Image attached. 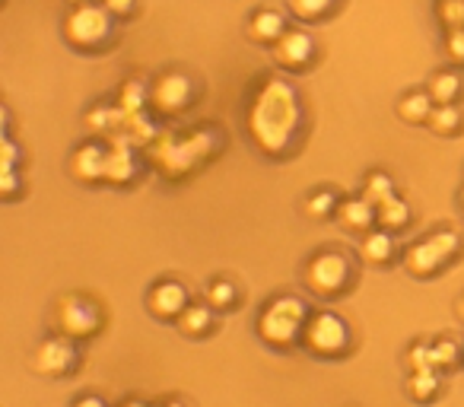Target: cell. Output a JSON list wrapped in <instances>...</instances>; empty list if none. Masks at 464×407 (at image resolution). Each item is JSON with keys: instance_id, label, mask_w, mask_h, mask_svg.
<instances>
[{"instance_id": "13", "label": "cell", "mask_w": 464, "mask_h": 407, "mask_svg": "<svg viewBox=\"0 0 464 407\" xmlns=\"http://www.w3.org/2000/svg\"><path fill=\"white\" fill-rule=\"evenodd\" d=\"M334 220L341 223V229H347V233L362 236L375 227V204L362 198V194H350V198H343L341 204H337Z\"/></svg>"}, {"instance_id": "25", "label": "cell", "mask_w": 464, "mask_h": 407, "mask_svg": "<svg viewBox=\"0 0 464 407\" xmlns=\"http://www.w3.org/2000/svg\"><path fill=\"white\" fill-rule=\"evenodd\" d=\"M134 172H137V162L130 150H109V175L105 179L115 181V185H124V181L134 179Z\"/></svg>"}, {"instance_id": "20", "label": "cell", "mask_w": 464, "mask_h": 407, "mask_svg": "<svg viewBox=\"0 0 464 407\" xmlns=\"http://www.w3.org/2000/svg\"><path fill=\"white\" fill-rule=\"evenodd\" d=\"M439 392H442V379H439L436 366L413 369L411 379H407V394H411L417 404H426V401L439 398Z\"/></svg>"}, {"instance_id": "18", "label": "cell", "mask_w": 464, "mask_h": 407, "mask_svg": "<svg viewBox=\"0 0 464 407\" xmlns=\"http://www.w3.org/2000/svg\"><path fill=\"white\" fill-rule=\"evenodd\" d=\"M411 204H407L404 198H398V194H392L388 200H382L379 208H375V227L388 229V233H398V229H404L407 223H411Z\"/></svg>"}, {"instance_id": "10", "label": "cell", "mask_w": 464, "mask_h": 407, "mask_svg": "<svg viewBox=\"0 0 464 407\" xmlns=\"http://www.w3.org/2000/svg\"><path fill=\"white\" fill-rule=\"evenodd\" d=\"M271 52H274V64L286 73H299L305 67H312V61L318 54L315 39L309 33H303V29H286L284 39L277 45H271Z\"/></svg>"}, {"instance_id": "28", "label": "cell", "mask_w": 464, "mask_h": 407, "mask_svg": "<svg viewBox=\"0 0 464 407\" xmlns=\"http://www.w3.org/2000/svg\"><path fill=\"white\" fill-rule=\"evenodd\" d=\"M432 356H436V369H455L461 363V347L451 337H439L432 344Z\"/></svg>"}, {"instance_id": "11", "label": "cell", "mask_w": 464, "mask_h": 407, "mask_svg": "<svg viewBox=\"0 0 464 407\" xmlns=\"http://www.w3.org/2000/svg\"><path fill=\"white\" fill-rule=\"evenodd\" d=\"M188 290L179 280H160L153 290L147 293V309L153 312V318L160 322H179V315L188 309Z\"/></svg>"}, {"instance_id": "15", "label": "cell", "mask_w": 464, "mask_h": 407, "mask_svg": "<svg viewBox=\"0 0 464 407\" xmlns=\"http://www.w3.org/2000/svg\"><path fill=\"white\" fill-rule=\"evenodd\" d=\"M394 255H398V246H394V233H388V229H369V233H362V242H360V258L366 261V265L372 267H385L394 261Z\"/></svg>"}, {"instance_id": "31", "label": "cell", "mask_w": 464, "mask_h": 407, "mask_svg": "<svg viewBox=\"0 0 464 407\" xmlns=\"http://www.w3.org/2000/svg\"><path fill=\"white\" fill-rule=\"evenodd\" d=\"M99 4H102L115 20H128V16L137 10V0H99Z\"/></svg>"}, {"instance_id": "23", "label": "cell", "mask_w": 464, "mask_h": 407, "mask_svg": "<svg viewBox=\"0 0 464 407\" xmlns=\"http://www.w3.org/2000/svg\"><path fill=\"white\" fill-rule=\"evenodd\" d=\"M204 299H207V305H213L217 312H226V309H236V303H239V290H236L232 280L217 277L210 286H207Z\"/></svg>"}, {"instance_id": "17", "label": "cell", "mask_w": 464, "mask_h": 407, "mask_svg": "<svg viewBox=\"0 0 464 407\" xmlns=\"http://www.w3.org/2000/svg\"><path fill=\"white\" fill-rule=\"evenodd\" d=\"M432 109H436V102H432V96L426 90L404 92V96L398 99V118L407 124H426L432 115Z\"/></svg>"}, {"instance_id": "12", "label": "cell", "mask_w": 464, "mask_h": 407, "mask_svg": "<svg viewBox=\"0 0 464 407\" xmlns=\"http://www.w3.org/2000/svg\"><path fill=\"white\" fill-rule=\"evenodd\" d=\"M71 172L77 181H83V185H96V181H102L105 175H109V150L102 147V143H83V147L73 150L71 156Z\"/></svg>"}, {"instance_id": "37", "label": "cell", "mask_w": 464, "mask_h": 407, "mask_svg": "<svg viewBox=\"0 0 464 407\" xmlns=\"http://www.w3.org/2000/svg\"><path fill=\"white\" fill-rule=\"evenodd\" d=\"M461 200H464V191H461Z\"/></svg>"}, {"instance_id": "7", "label": "cell", "mask_w": 464, "mask_h": 407, "mask_svg": "<svg viewBox=\"0 0 464 407\" xmlns=\"http://www.w3.org/2000/svg\"><path fill=\"white\" fill-rule=\"evenodd\" d=\"M99 322H102V315H99L96 303L77 296V293H64L52 309V325L58 328V334L71 337V341L92 337L99 331Z\"/></svg>"}, {"instance_id": "36", "label": "cell", "mask_w": 464, "mask_h": 407, "mask_svg": "<svg viewBox=\"0 0 464 407\" xmlns=\"http://www.w3.org/2000/svg\"><path fill=\"white\" fill-rule=\"evenodd\" d=\"M162 407H185V404H179V401H169V404H162Z\"/></svg>"}, {"instance_id": "16", "label": "cell", "mask_w": 464, "mask_h": 407, "mask_svg": "<svg viewBox=\"0 0 464 407\" xmlns=\"http://www.w3.org/2000/svg\"><path fill=\"white\" fill-rule=\"evenodd\" d=\"M461 90H464L461 73L451 71V67H442V71H436L430 77V83H426V92H430L436 105H455L458 96H461Z\"/></svg>"}, {"instance_id": "8", "label": "cell", "mask_w": 464, "mask_h": 407, "mask_svg": "<svg viewBox=\"0 0 464 407\" xmlns=\"http://www.w3.org/2000/svg\"><path fill=\"white\" fill-rule=\"evenodd\" d=\"M194 96V86L185 73H160V77L150 83V109L156 115H179L188 109Z\"/></svg>"}, {"instance_id": "34", "label": "cell", "mask_w": 464, "mask_h": 407, "mask_svg": "<svg viewBox=\"0 0 464 407\" xmlns=\"http://www.w3.org/2000/svg\"><path fill=\"white\" fill-rule=\"evenodd\" d=\"M71 407H109V404H105V401L99 398V394H83V398H77Z\"/></svg>"}, {"instance_id": "2", "label": "cell", "mask_w": 464, "mask_h": 407, "mask_svg": "<svg viewBox=\"0 0 464 407\" xmlns=\"http://www.w3.org/2000/svg\"><path fill=\"white\" fill-rule=\"evenodd\" d=\"M309 322V309L299 296H277L258 315V337L274 350H286L303 341V328Z\"/></svg>"}, {"instance_id": "9", "label": "cell", "mask_w": 464, "mask_h": 407, "mask_svg": "<svg viewBox=\"0 0 464 407\" xmlns=\"http://www.w3.org/2000/svg\"><path fill=\"white\" fill-rule=\"evenodd\" d=\"M73 366H77V347L64 334L45 337L33 354V369L45 379H61V375L73 373Z\"/></svg>"}, {"instance_id": "19", "label": "cell", "mask_w": 464, "mask_h": 407, "mask_svg": "<svg viewBox=\"0 0 464 407\" xmlns=\"http://www.w3.org/2000/svg\"><path fill=\"white\" fill-rule=\"evenodd\" d=\"M213 305H204V303H188V309L179 315V331L185 337H204V334H210V328H213Z\"/></svg>"}, {"instance_id": "29", "label": "cell", "mask_w": 464, "mask_h": 407, "mask_svg": "<svg viewBox=\"0 0 464 407\" xmlns=\"http://www.w3.org/2000/svg\"><path fill=\"white\" fill-rule=\"evenodd\" d=\"M442 52L455 67H464V29H445Z\"/></svg>"}, {"instance_id": "5", "label": "cell", "mask_w": 464, "mask_h": 407, "mask_svg": "<svg viewBox=\"0 0 464 407\" xmlns=\"http://www.w3.org/2000/svg\"><path fill=\"white\" fill-rule=\"evenodd\" d=\"M458 248H461V239H458L455 233H449V229L423 236V239H417L413 246H407L404 267L413 274V277H432V274H439L451 258H455Z\"/></svg>"}, {"instance_id": "22", "label": "cell", "mask_w": 464, "mask_h": 407, "mask_svg": "<svg viewBox=\"0 0 464 407\" xmlns=\"http://www.w3.org/2000/svg\"><path fill=\"white\" fill-rule=\"evenodd\" d=\"M337 194L334 191H328V188H318V191H312L309 198H305V204H303V210H305V217L309 220H331V217L337 214Z\"/></svg>"}, {"instance_id": "1", "label": "cell", "mask_w": 464, "mask_h": 407, "mask_svg": "<svg viewBox=\"0 0 464 407\" xmlns=\"http://www.w3.org/2000/svg\"><path fill=\"white\" fill-rule=\"evenodd\" d=\"M299 96L286 80H265L248 105V137L267 156H284L299 134Z\"/></svg>"}, {"instance_id": "33", "label": "cell", "mask_w": 464, "mask_h": 407, "mask_svg": "<svg viewBox=\"0 0 464 407\" xmlns=\"http://www.w3.org/2000/svg\"><path fill=\"white\" fill-rule=\"evenodd\" d=\"M16 188H20V179H16V169H10V172H4V198H14Z\"/></svg>"}, {"instance_id": "32", "label": "cell", "mask_w": 464, "mask_h": 407, "mask_svg": "<svg viewBox=\"0 0 464 407\" xmlns=\"http://www.w3.org/2000/svg\"><path fill=\"white\" fill-rule=\"evenodd\" d=\"M4 172H10V169H16V162H20V150H16V143L10 141V137H4Z\"/></svg>"}, {"instance_id": "30", "label": "cell", "mask_w": 464, "mask_h": 407, "mask_svg": "<svg viewBox=\"0 0 464 407\" xmlns=\"http://www.w3.org/2000/svg\"><path fill=\"white\" fill-rule=\"evenodd\" d=\"M436 366V356H432V344H413L407 350V369H430Z\"/></svg>"}, {"instance_id": "6", "label": "cell", "mask_w": 464, "mask_h": 407, "mask_svg": "<svg viewBox=\"0 0 464 407\" xmlns=\"http://www.w3.org/2000/svg\"><path fill=\"white\" fill-rule=\"evenodd\" d=\"M303 344L312 356H322V360H334V356H343L350 347V328L341 315L334 312H318V315H309L303 328Z\"/></svg>"}, {"instance_id": "26", "label": "cell", "mask_w": 464, "mask_h": 407, "mask_svg": "<svg viewBox=\"0 0 464 407\" xmlns=\"http://www.w3.org/2000/svg\"><path fill=\"white\" fill-rule=\"evenodd\" d=\"M362 198L366 200H372L375 208H379L382 200H388L394 194V181H392V175L388 172H369L366 179H362Z\"/></svg>"}, {"instance_id": "35", "label": "cell", "mask_w": 464, "mask_h": 407, "mask_svg": "<svg viewBox=\"0 0 464 407\" xmlns=\"http://www.w3.org/2000/svg\"><path fill=\"white\" fill-rule=\"evenodd\" d=\"M67 4H71V7H80V4H92V0H67Z\"/></svg>"}, {"instance_id": "3", "label": "cell", "mask_w": 464, "mask_h": 407, "mask_svg": "<svg viewBox=\"0 0 464 407\" xmlns=\"http://www.w3.org/2000/svg\"><path fill=\"white\" fill-rule=\"evenodd\" d=\"M111 33H115V16L102 4L71 7L64 23H61V35L77 52H99V48H105L111 42Z\"/></svg>"}, {"instance_id": "14", "label": "cell", "mask_w": 464, "mask_h": 407, "mask_svg": "<svg viewBox=\"0 0 464 407\" xmlns=\"http://www.w3.org/2000/svg\"><path fill=\"white\" fill-rule=\"evenodd\" d=\"M286 33V20L280 10H255L252 16H248V26H246V35L255 42V45H277L280 39H284Z\"/></svg>"}, {"instance_id": "24", "label": "cell", "mask_w": 464, "mask_h": 407, "mask_svg": "<svg viewBox=\"0 0 464 407\" xmlns=\"http://www.w3.org/2000/svg\"><path fill=\"white\" fill-rule=\"evenodd\" d=\"M286 4H290V14L299 23H318L334 10L337 0H286Z\"/></svg>"}, {"instance_id": "4", "label": "cell", "mask_w": 464, "mask_h": 407, "mask_svg": "<svg viewBox=\"0 0 464 407\" xmlns=\"http://www.w3.org/2000/svg\"><path fill=\"white\" fill-rule=\"evenodd\" d=\"M303 277L309 293H315L322 299H337L353 284V265H350V258L343 252L331 248V252H318L305 261Z\"/></svg>"}, {"instance_id": "21", "label": "cell", "mask_w": 464, "mask_h": 407, "mask_svg": "<svg viewBox=\"0 0 464 407\" xmlns=\"http://www.w3.org/2000/svg\"><path fill=\"white\" fill-rule=\"evenodd\" d=\"M426 128L432 131L436 137H455L464 131V115L458 105H436L430 115V121H426Z\"/></svg>"}, {"instance_id": "27", "label": "cell", "mask_w": 464, "mask_h": 407, "mask_svg": "<svg viewBox=\"0 0 464 407\" xmlns=\"http://www.w3.org/2000/svg\"><path fill=\"white\" fill-rule=\"evenodd\" d=\"M432 14L442 29H464V0H436Z\"/></svg>"}]
</instances>
